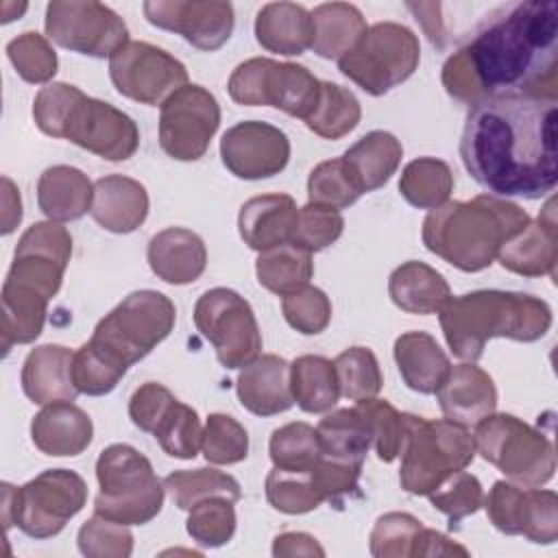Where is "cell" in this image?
Wrapping results in <instances>:
<instances>
[{"instance_id": "cell-1", "label": "cell", "mask_w": 558, "mask_h": 558, "mask_svg": "<svg viewBox=\"0 0 558 558\" xmlns=\"http://www.w3.org/2000/svg\"><path fill=\"white\" fill-rule=\"evenodd\" d=\"M558 4L510 2L493 9L442 65L445 92L460 105L501 94L558 98Z\"/></svg>"}, {"instance_id": "cell-2", "label": "cell", "mask_w": 558, "mask_h": 558, "mask_svg": "<svg viewBox=\"0 0 558 558\" xmlns=\"http://www.w3.org/2000/svg\"><path fill=\"white\" fill-rule=\"evenodd\" d=\"M558 98L501 94L469 107L460 159L490 196L536 201L554 192Z\"/></svg>"}, {"instance_id": "cell-3", "label": "cell", "mask_w": 558, "mask_h": 558, "mask_svg": "<svg viewBox=\"0 0 558 558\" xmlns=\"http://www.w3.org/2000/svg\"><path fill=\"white\" fill-rule=\"evenodd\" d=\"M530 214L517 203L490 194L471 201H447L423 220V244L462 272L488 268L506 242L530 225Z\"/></svg>"}, {"instance_id": "cell-4", "label": "cell", "mask_w": 558, "mask_h": 558, "mask_svg": "<svg viewBox=\"0 0 558 558\" xmlns=\"http://www.w3.org/2000/svg\"><path fill=\"white\" fill-rule=\"evenodd\" d=\"M438 320L451 353L464 362H477L493 338L541 340L551 327V310L534 294L475 290L451 296L438 312Z\"/></svg>"}, {"instance_id": "cell-5", "label": "cell", "mask_w": 558, "mask_h": 558, "mask_svg": "<svg viewBox=\"0 0 558 558\" xmlns=\"http://www.w3.org/2000/svg\"><path fill=\"white\" fill-rule=\"evenodd\" d=\"M403 416V445L399 484L410 495H429L447 475L466 469L477 449L466 425L449 418Z\"/></svg>"}, {"instance_id": "cell-6", "label": "cell", "mask_w": 558, "mask_h": 558, "mask_svg": "<svg viewBox=\"0 0 558 558\" xmlns=\"http://www.w3.org/2000/svg\"><path fill=\"white\" fill-rule=\"evenodd\" d=\"M96 480L100 493L94 514L122 525H144L161 512L166 486L135 447L124 442L105 447L96 460Z\"/></svg>"}, {"instance_id": "cell-7", "label": "cell", "mask_w": 558, "mask_h": 558, "mask_svg": "<svg viewBox=\"0 0 558 558\" xmlns=\"http://www.w3.org/2000/svg\"><path fill=\"white\" fill-rule=\"evenodd\" d=\"M87 501L85 480L70 469H46L22 486L2 484V523L31 538L57 536Z\"/></svg>"}, {"instance_id": "cell-8", "label": "cell", "mask_w": 558, "mask_h": 558, "mask_svg": "<svg viewBox=\"0 0 558 558\" xmlns=\"http://www.w3.org/2000/svg\"><path fill=\"white\" fill-rule=\"evenodd\" d=\"M174 320L177 307L163 292L137 290L98 320L89 342L129 371L170 336Z\"/></svg>"}, {"instance_id": "cell-9", "label": "cell", "mask_w": 558, "mask_h": 558, "mask_svg": "<svg viewBox=\"0 0 558 558\" xmlns=\"http://www.w3.org/2000/svg\"><path fill=\"white\" fill-rule=\"evenodd\" d=\"M473 440L477 453L519 486L538 488L554 477V442L514 414H488L475 423Z\"/></svg>"}, {"instance_id": "cell-10", "label": "cell", "mask_w": 558, "mask_h": 558, "mask_svg": "<svg viewBox=\"0 0 558 558\" xmlns=\"http://www.w3.org/2000/svg\"><path fill=\"white\" fill-rule=\"evenodd\" d=\"M231 100L244 107H275L303 122L320 100V81L299 63L253 57L242 61L227 83Z\"/></svg>"}, {"instance_id": "cell-11", "label": "cell", "mask_w": 558, "mask_h": 558, "mask_svg": "<svg viewBox=\"0 0 558 558\" xmlns=\"http://www.w3.org/2000/svg\"><path fill=\"white\" fill-rule=\"evenodd\" d=\"M421 61L418 37L399 22H377L338 59V70L371 96H384L408 81Z\"/></svg>"}, {"instance_id": "cell-12", "label": "cell", "mask_w": 558, "mask_h": 558, "mask_svg": "<svg viewBox=\"0 0 558 558\" xmlns=\"http://www.w3.org/2000/svg\"><path fill=\"white\" fill-rule=\"evenodd\" d=\"M194 325L225 368H242L262 353V331L251 303L231 288H211L194 305Z\"/></svg>"}, {"instance_id": "cell-13", "label": "cell", "mask_w": 558, "mask_h": 558, "mask_svg": "<svg viewBox=\"0 0 558 558\" xmlns=\"http://www.w3.org/2000/svg\"><path fill=\"white\" fill-rule=\"evenodd\" d=\"M44 28L57 46L96 59H111L131 41L124 20L111 7L94 0L48 2Z\"/></svg>"}, {"instance_id": "cell-14", "label": "cell", "mask_w": 558, "mask_h": 558, "mask_svg": "<svg viewBox=\"0 0 558 558\" xmlns=\"http://www.w3.org/2000/svg\"><path fill=\"white\" fill-rule=\"evenodd\" d=\"M220 126V105L203 85H183L159 107V144L177 161L201 159Z\"/></svg>"}, {"instance_id": "cell-15", "label": "cell", "mask_w": 558, "mask_h": 558, "mask_svg": "<svg viewBox=\"0 0 558 558\" xmlns=\"http://www.w3.org/2000/svg\"><path fill=\"white\" fill-rule=\"evenodd\" d=\"M109 76L118 94L150 107L187 85L185 65L148 41H129L109 59Z\"/></svg>"}, {"instance_id": "cell-16", "label": "cell", "mask_w": 558, "mask_h": 558, "mask_svg": "<svg viewBox=\"0 0 558 558\" xmlns=\"http://www.w3.org/2000/svg\"><path fill=\"white\" fill-rule=\"evenodd\" d=\"M61 140H70L107 161H126L140 148V129L131 116L111 102L83 94L68 116Z\"/></svg>"}, {"instance_id": "cell-17", "label": "cell", "mask_w": 558, "mask_h": 558, "mask_svg": "<svg viewBox=\"0 0 558 558\" xmlns=\"http://www.w3.org/2000/svg\"><path fill=\"white\" fill-rule=\"evenodd\" d=\"M142 11L153 26L181 35L205 52L222 48L235 26L231 2L220 0H148Z\"/></svg>"}, {"instance_id": "cell-18", "label": "cell", "mask_w": 558, "mask_h": 558, "mask_svg": "<svg viewBox=\"0 0 558 558\" xmlns=\"http://www.w3.org/2000/svg\"><path fill=\"white\" fill-rule=\"evenodd\" d=\"M220 157L225 168L238 179H268L288 166L290 140L275 124L244 120L225 131L220 140Z\"/></svg>"}, {"instance_id": "cell-19", "label": "cell", "mask_w": 558, "mask_h": 558, "mask_svg": "<svg viewBox=\"0 0 558 558\" xmlns=\"http://www.w3.org/2000/svg\"><path fill=\"white\" fill-rule=\"evenodd\" d=\"M497 262L521 277H556L558 262V222H556V198L549 196L536 220L501 246Z\"/></svg>"}, {"instance_id": "cell-20", "label": "cell", "mask_w": 558, "mask_h": 558, "mask_svg": "<svg viewBox=\"0 0 558 558\" xmlns=\"http://www.w3.org/2000/svg\"><path fill=\"white\" fill-rule=\"evenodd\" d=\"M235 392L244 410L255 416H275L294 405L290 390V364L275 353H259L242 366Z\"/></svg>"}, {"instance_id": "cell-21", "label": "cell", "mask_w": 558, "mask_h": 558, "mask_svg": "<svg viewBox=\"0 0 558 558\" xmlns=\"http://www.w3.org/2000/svg\"><path fill=\"white\" fill-rule=\"evenodd\" d=\"M436 397L445 418L466 427L497 410L495 381L484 368L475 366V362L451 366L447 379L436 390Z\"/></svg>"}, {"instance_id": "cell-22", "label": "cell", "mask_w": 558, "mask_h": 558, "mask_svg": "<svg viewBox=\"0 0 558 558\" xmlns=\"http://www.w3.org/2000/svg\"><path fill=\"white\" fill-rule=\"evenodd\" d=\"M94 438V423L85 410L72 401L44 405L31 421L33 445L52 458L83 453Z\"/></svg>"}, {"instance_id": "cell-23", "label": "cell", "mask_w": 558, "mask_h": 558, "mask_svg": "<svg viewBox=\"0 0 558 558\" xmlns=\"http://www.w3.org/2000/svg\"><path fill=\"white\" fill-rule=\"evenodd\" d=\"M146 259L161 281L185 286L205 272L207 248L198 233L185 227H168L150 238Z\"/></svg>"}, {"instance_id": "cell-24", "label": "cell", "mask_w": 558, "mask_h": 558, "mask_svg": "<svg viewBox=\"0 0 558 558\" xmlns=\"http://www.w3.org/2000/svg\"><path fill=\"white\" fill-rule=\"evenodd\" d=\"M74 351L63 344H39L28 351L22 364V390L37 403L74 401L81 392L72 379Z\"/></svg>"}, {"instance_id": "cell-25", "label": "cell", "mask_w": 558, "mask_h": 558, "mask_svg": "<svg viewBox=\"0 0 558 558\" xmlns=\"http://www.w3.org/2000/svg\"><path fill=\"white\" fill-rule=\"evenodd\" d=\"M146 187L124 174H107L94 183L92 218L111 233H131L144 225L148 216Z\"/></svg>"}, {"instance_id": "cell-26", "label": "cell", "mask_w": 558, "mask_h": 558, "mask_svg": "<svg viewBox=\"0 0 558 558\" xmlns=\"http://www.w3.org/2000/svg\"><path fill=\"white\" fill-rule=\"evenodd\" d=\"M296 203L290 194H262L248 198L238 214L244 244L257 253L288 244L296 222Z\"/></svg>"}, {"instance_id": "cell-27", "label": "cell", "mask_w": 558, "mask_h": 558, "mask_svg": "<svg viewBox=\"0 0 558 558\" xmlns=\"http://www.w3.org/2000/svg\"><path fill=\"white\" fill-rule=\"evenodd\" d=\"M50 299L52 296L39 286L7 275L2 283V323H0L4 353H9L13 344H28L35 338H39L46 323Z\"/></svg>"}, {"instance_id": "cell-28", "label": "cell", "mask_w": 558, "mask_h": 558, "mask_svg": "<svg viewBox=\"0 0 558 558\" xmlns=\"http://www.w3.org/2000/svg\"><path fill=\"white\" fill-rule=\"evenodd\" d=\"M403 384L418 395H436L451 371V362L427 331H405L392 347Z\"/></svg>"}, {"instance_id": "cell-29", "label": "cell", "mask_w": 558, "mask_h": 558, "mask_svg": "<svg viewBox=\"0 0 558 558\" xmlns=\"http://www.w3.org/2000/svg\"><path fill=\"white\" fill-rule=\"evenodd\" d=\"M255 39L275 54H303L314 41L312 11L296 2H268L257 11Z\"/></svg>"}, {"instance_id": "cell-30", "label": "cell", "mask_w": 558, "mask_h": 558, "mask_svg": "<svg viewBox=\"0 0 558 558\" xmlns=\"http://www.w3.org/2000/svg\"><path fill=\"white\" fill-rule=\"evenodd\" d=\"M94 183L74 166H50L37 181V205L52 222H72L92 211Z\"/></svg>"}, {"instance_id": "cell-31", "label": "cell", "mask_w": 558, "mask_h": 558, "mask_svg": "<svg viewBox=\"0 0 558 558\" xmlns=\"http://www.w3.org/2000/svg\"><path fill=\"white\" fill-rule=\"evenodd\" d=\"M390 301L408 314H436L451 299L447 279L425 262H403L388 279Z\"/></svg>"}, {"instance_id": "cell-32", "label": "cell", "mask_w": 558, "mask_h": 558, "mask_svg": "<svg viewBox=\"0 0 558 558\" xmlns=\"http://www.w3.org/2000/svg\"><path fill=\"white\" fill-rule=\"evenodd\" d=\"M403 157L401 142L388 131H371L362 135L342 155L344 166L360 185V190L373 192L390 181Z\"/></svg>"}, {"instance_id": "cell-33", "label": "cell", "mask_w": 558, "mask_h": 558, "mask_svg": "<svg viewBox=\"0 0 558 558\" xmlns=\"http://www.w3.org/2000/svg\"><path fill=\"white\" fill-rule=\"evenodd\" d=\"M312 50L323 59H342L366 35L368 24L362 11L349 2H323L312 11Z\"/></svg>"}, {"instance_id": "cell-34", "label": "cell", "mask_w": 558, "mask_h": 558, "mask_svg": "<svg viewBox=\"0 0 558 558\" xmlns=\"http://www.w3.org/2000/svg\"><path fill=\"white\" fill-rule=\"evenodd\" d=\"M290 390L294 403L303 412H329L340 399V384L333 362L323 355H299L290 364Z\"/></svg>"}, {"instance_id": "cell-35", "label": "cell", "mask_w": 558, "mask_h": 558, "mask_svg": "<svg viewBox=\"0 0 558 558\" xmlns=\"http://www.w3.org/2000/svg\"><path fill=\"white\" fill-rule=\"evenodd\" d=\"M255 275L262 288L283 299L310 286V279L314 277L312 253L292 242L262 251L255 262Z\"/></svg>"}, {"instance_id": "cell-36", "label": "cell", "mask_w": 558, "mask_h": 558, "mask_svg": "<svg viewBox=\"0 0 558 558\" xmlns=\"http://www.w3.org/2000/svg\"><path fill=\"white\" fill-rule=\"evenodd\" d=\"M323 456L344 462L364 464L366 453L373 445L368 425L357 408H340L329 412L316 425Z\"/></svg>"}, {"instance_id": "cell-37", "label": "cell", "mask_w": 558, "mask_h": 558, "mask_svg": "<svg viewBox=\"0 0 558 558\" xmlns=\"http://www.w3.org/2000/svg\"><path fill=\"white\" fill-rule=\"evenodd\" d=\"M166 493L177 508L190 510L198 501L209 497H225L229 501H240L242 488L238 480L225 471L201 466V469H179L163 477Z\"/></svg>"}, {"instance_id": "cell-38", "label": "cell", "mask_w": 558, "mask_h": 558, "mask_svg": "<svg viewBox=\"0 0 558 558\" xmlns=\"http://www.w3.org/2000/svg\"><path fill=\"white\" fill-rule=\"evenodd\" d=\"M399 192L412 207L432 211L449 201L453 192V172L442 159L418 157L403 168Z\"/></svg>"}, {"instance_id": "cell-39", "label": "cell", "mask_w": 558, "mask_h": 558, "mask_svg": "<svg viewBox=\"0 0 558 558\" xmlns=\"http://www.w3.org/2000/svg\"><path fill=\"white\" fill-rule=\"evenodd\" d=\"M362 118V107L355 94L338 83L320 81V100L305 126L323 140H340L349 135Z\"/></svg>"}, {"instance_id": "cell-40", "label": "cell", "mask_w": 558, "mask_h": 558, "mask_svg": "<svg viewBox=\"0 0 558 558\" xmlns=\"http://www.w3.org/2000/svg\"><path fill=\"white\" fill-rule=\"evenodd\" d=\"M272 466L283 471H310L323 456L316 427L303 421L277 427L268 442Z\"/></svg>"}, {"instance_id": "cell-41", "label": "cell", "mask_w": 558, "mask_h": 558, "mask_svg": "<svg viewBox=\"0 0 558 558\" xmlns=\"http://www.w3.org/2000/svg\"><path fill=\"white\" fill-rule=\"evenodd\" d=\"M340 384V395L349 401H364L377 397L384 384L379 362L366 347H349L333 360Z\"/></svg>"}, {"instance_id": "cell-42", "label": "cell", "mask_w": 558, "mask_h": 558, "mask_svg": "<svg viewBox=\"0 0 558 558\" xmlns=\"http://www.w3.org/2000/svg\"><path fill=\"white\" fill-rule=\"evenodd\" d=\"M153 436L163 453H168L170 458L192 460L196 458L203 442V425L196 410L177 399L153 432Z\"/></svg>"}, {"instance_id": "cell-43", "label": "cell", "mask_w": 558, "mask_h": 558, "mask_svg": "<svg viewBox=\"0 0 558 558\" xmlns=\"http://www.w3.org/2000/svg\"><path fill=\"white\" fill-rule=\"evenodd\" d=\"M264 488L268 504L283 514H305L325 504L310 471H283L272 466Z\"/></svg>"}, {"instance_id": "cell-44", "label": "cell", "mask_w": 558, "mask_h": 558, "mask_svg": "<svg viewBox=\"0 0 558 558\" xmlns=\"http://www.w3.org/2000/svg\"><path fill=\"white\" fill-rule=\"evenodd\" d=\"M429 499V504L440 510L451 530H458L462 519H466L469 514H475L482 504H484V488L480 484V480L473 473L462 471H453L451 475H447L429 495H425Z\"/></svg>"}, {"instance_id": "cell-45", "label": "cell", "mask_w": 558, "mask_h": 558, "mask_svg": "<svg viewBox=\"0 0 558 558\" xmlns=\"http://www.w3.org/2000/svg\"><path fill=\"white\" fill-rule=\"evenodd\" d=\"M185 530L201 547H222L235 534V508L225 497H209L187 510Z\"/></svg>"}, {"instance_id": "cell-46", "label": "cell", "mask_w": 558, "mask_h": 558, "mask_svg": "<svg viewBox=\"0 0 558 558\" xmlns=\"http://www.w3.org/2000/svg\"><path fill=\"white\" fill-rule=\"evenodd\" d=\"M364 192L351 177L342 157L320 161L307 179V198L310 203L325 205L331 209L351 207Z\"/></svg>"}, {"instance_id": "cell-47", "label": "cell", "mask_w": 558, "mask_h": 558, "mask_svg": "<svg viewBox=\"0 0 558 558\" xmlns=\"http://www.w3.org/2000/svg\"><path fill=\"white\" fill-rule=\"evenodd\" d=\"M7 57L13 63L15 72L26 83H33V85L52 81V76L57 74V68H59L57 52L50 46L48 37H44L35 31H26V33L17 35L15 39H11L7 44Z\"/></svg>"}, {"instance_id": "cell-48", "label": "cell", "mask_w": 558, "mask_h": 558, "mask_svg": "<svg viewBox=\"0 0 558 558\" xmlns=\"http://www.w3.org/2000/svg\"><path fill=\"white\" fill-rule=\"evenodd\" d=\"M201 451L211 464H238L248 456V434L238 418L214 412L205 421Z\"/></svg>"}, {"instance_id": "cell-49", "label": "cell", "mask_w": 558, "mask_h": 558, "mask_svg": "<svg viewBox=\"0 0 558 558\" xmlns=\"http://www.w3.org/2000/svg\"><path fill=\"white\" fill-rule=\"evenodd\" d=\"M357 412L364 416L375 453L381 462H392L401 453L403 445V416L401 412L386 399H364L355 401Z\"/></svg>"}, {"instance_id": "cell-50", "label": "cell", "mask_w": 558, "mask_h": 558, "mask_svg": "<svg viewBox=\"0 0 558 558\" xmlns=\"http://www.w3.org/2000/svg\"><path fill=\"white\" fill-rule=\"evenodd\" d=\"M421 530L423 523L416 517L408 512H386L371 530V554L375 558H414Z\"/></svg>"}, {"instance_id": "cell-51", "label": "cell", "mask_w": 558, "mask_h": 558, "mask_svg": "<svg viewBox=\"0 0 558 558\" xmlns=\"http://www.w3.org/2000/svg\"><path fill=\"white\" fill-rule=\"evenodd\" d=\"M126 375V368L109 360L105 353H100L89 340L74 351L72 360V379L78 392L89 397H102L109 395L120 379Z\"/></svg>"}, {"instance_id": "cell-52", "label": "cell", "mask_w": 558, "mask_h": 558, "mask_svg": "<svg viewBox=\"0 0 558 558\" xmlns=\"http://www.w3.org/2000/svg\"><path fill=\"white\" fill-rule=\"evenodd\" d=\"M342 231L344 218L338 209L307 203L296 211L290 242L307 253H316L331 246L342 235Z\"/></svg>"}, {"instance_id": "cell-53", "label": "cell", "mask_w": 558, "mask_h": 558, "mask_svg": "<svg viewBox=\"0 0 558 558\" xmlns=\"http://www.w3.org/2000/svg\"><path fill=\"white\" fill-rule=\"evenodd\" d=\"M76 543L78 551L87 558H129L133 551V534L129 525L100 514H94L81 525Z\"/></svg>"}, {"instance_id": "cell-54", "label": "cell", "mask_w": 558, "mask_h": 558, "mask_svg": "<svg viewBox=\"0 0 558 558\" xmlns=\"http://www.w3.org/2000/svg\"><path fill=\"white\" fill-rule=\"evenodd\" d=\"M281 312L292 329L303 336H316L331 320V301L320 288L305 286L281 299Z\"/></svg>"}, {"instance_id": "cell-55", "label": "cell", "mask_w": 558, "mask_h": 558, "mask_svg": "<svg viewBox=\"0 0 558 558\" xmlns=\"http://www.w3.org/2000/svg\"><path fill=\"white\" fill-rule=\"evenodd\" d=\"M536 545H551L558 538V495L545 488H525L521 534Z\"/></svg>"}, {"instance_id": "cell-56", "label": "cell", "mask_w": 558, "mask_h": 558, "mask_svg": "<svg viewBox=\"0 0 558 558\" xmlns=\"http://www.w3.org/2000/svg\"><path fill=\"white\" fill-rule=\"evenodd\" d=\"M83 92L70 83H48L33 100V120L37 129L50 137H61L68 116Z\"/></svg>"}, {"instance_id": "cell-57", "label": "cell", "mask_w": 558, "mask_h": 558, "mask_svg": "<svg viewBox=\"0 0 558 558\" xmlns=\"http://www.w3.org/2000/svg\"><path fill=\"white\" fill-rule=\"evenodd\" d=\"M310 475L320 497L333 506H340L347 497L357 493L362 464L320 456V460L310 469Z\"/></svg>"}, {"instance_id": "cell-58", "label": "cell", "mask_w": 558, "mask_h": 558, "mask_svg": "<svg viewBox=\"0 0 558 558\" xmlns=\"http://www.w3.org/2000/svg\"><path fill=\"white\" fill-rule=\"evenodd\" d=\"M177 397L157 381L142 384L129 399V416L133 425L142 432L153 434Z\"/></svg>"}, {"instance_id": "cell-59", "label": "cell", "mask_w": 558, "mask_h": 558, "mask_svg": "<svg viewBox=\"0 0 558 558\" xmlns=\"http://www.w3.org/2000/svg\"><path fill=\"white\" fill-rule=\"evenodd\" d=\"M272 556L283 558V556H325V549L320 543L305 532H281L272 541Z\"/></svg>"}, {"instance_id": "cell-60", "label": "cell", "mask_w": 558, "mask_h": 558, "mask_svg": "<svg viewBox=\"0 0 558 558\" xmlns=\"http://www.w3.org/2000/svg\"><path fill=\"white\" fill-rule=\"evenodd\" d=\"M423 558V556H469V549L453 543L449 536H445L438 530L425 527L418 532V541H416V549H414V558Z\"/></svg>"}, {"instance_id": "cell-61", "label": "cell", "mask_w": 558, "mask_h": 558, "mask_svg": "<svg viewBox=\"0 0 558 558\" xmlns=\"http://www.w3.org/2000/svg\"><path fill=\"white\" fill-rule=\"evenodd\" d=\"M20 220H22L20 190L9 177H2V235L13 233Z\"/></svg>"}]
</instances>
